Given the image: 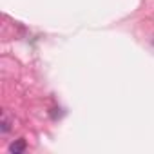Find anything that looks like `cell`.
<instances>
[{
	"label": "cell",
	"instance_id": "6da1fadb",
	"mask_svg": "<svg viewBox=\"0 0 154 154\" xmlns=\"http://www.w3.org/2000/svg\"><path fill=\"white\" fill-rule=\"evenodd\" d=\"M26 147H27L26 140L20 138V140H15V141L9 145V152H11V154H22V152L26 150Z\"/></svg>",
	"mask_w": 154,
	"mask_h": 154
},
{
	"label": "cell",
	"instance_id": "7a4b0ae2",
	"mask_svg": "<svg viewBox=\"0 0 154 154\" xmlns=\"http://www.w3.org/2000/svg\"><path fill=\"white\" fill-rule=\"evenodd\" d=\"M9 129H11V125H9V120L4 116V118H2V127H0V131H2V132H8Z\"/></svg>",
	"mask_w": 154,
	"mask_h": 154
}]
</instances>
